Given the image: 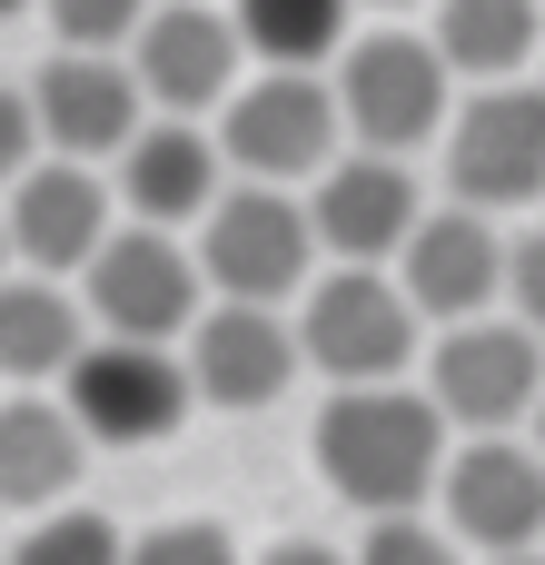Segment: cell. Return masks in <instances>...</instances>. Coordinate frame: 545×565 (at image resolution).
<instances>
[{
	"mask_svg": "<svg viewBox=\"0 0 545 565\" xmlns=\"http://www.w3.org/2000/svg\"><path fill=\"white\" fill-rule=\"evenodd\" d=\"M119 565H238L228 546V526H199V516H179V526H149V536H129V556Z\"/></svg>",
	"mask_w": 545,
	"mask_h": 565,
	"instance_id": "25",
	"label": "cell"
},
{
	"mask_svg": "<svg viewBox=\"0 0 545 565\" xmlns=\"http://www.w3.org/2000/svg\"><path fill=\"white\" fill-rule=\"evenodd\" d=\"M447 189L487 218L545 199V89H526V79L467 89V109L447 119Z\"/></svg>",
	"mask_w": 545,
	"mask_h": 565,
	"instance_id": "9",
	"label": "cell"
},
{
	"mask_svg": "<svg viewBox=\"0 0 545 565\" xmlns=\"http://www.w3.org/2000/svg\"><path fill=\"white\" fill-rule=\"evenodd\" d=\"M457 427L437 417V397L427 387H338L328 407H318V467H328V487L348 497V507H367V516H417L427 497H437V477H447V447Z\"/></svg>",
	"mask_w": 545,
	"mask_h": 565,
	"instance_id": "1",
	"label": "cell"
},
{
	"mask_svg": "<svg viewBox=\"0 0 545 565\" xmlns=\"http://www.w3.org/2000/svg\"><path fill=\"white\" fill-rule=\"evenodd\" d=\"M40 10H50L60 50H129L149 20V0H40Z\"/></svg>",
	"mask_w": 545,
	"mask_h": 565,
	"instance_id": "23",
	"label": "cell"
},
{
	"mask_svg": "<svg viewBox=\"0 0 545 565\" xmlns=\"http://www.w3.org/2000/svg\"><path fill=\"white\" fill-rule=\"evenodd\" d=\"M417 328L427 318L387 268H328L308 288V308H298V358L318 377H338V387H387V377H407Z\"/></svg>",
	"mask_w": 545,
	"mask_h": 565,
	"instance_id": "4",
	"label": "cell"
},
{
	"mask_svg": "<svg viewBox=\"0 0 545 565\" xmlns=\"http://www.w3.org/2000/svg\"><path fill=\"white\" fill-rule=\"evenodd\" d=\"M129 556V536L109 526V516H89V507H50V516H30V536L10 546V565H119Z\"/></svg>",
	"mask_w": 545,
	"mask_h": 565,
	"instance_id": "22",
	"label": "cell"
},
{
	"mask_svg": "<svg viewBox=\"0 0 545 565\" xmlns=\"http://www.w3.org/2000/svg\"><path fill=\"white\" fill-rule=\"evenodd\" d=\"M79 457H89V437L60 397H0V507H20V516L70 507Z\"/></svg>",
	"mask_w": 545,
	"mask_h": 565,
	"instance_id": "18",
	"label": "cell"
},
{
	"mask_svg": "<svg viewBox=\"0 0 545 565\" xmlns=\"http://www.w3.org/2000/svg\"><path fill=\"white\" fill-rule=\"evenodd\" d=\"M447 50L417 40V30H377V40H348L338 50V119L357 149H387L407 159L417 139H447Z\"/></svg>",
	"mask_w": 545,
	"mask_h": 565,
	"instance_id": "2",
	"label": "cell"
},
{
	"mask_svg": "<svg viewBox=\"0 0 545 565\" xmlns=\"http://www.w3.org/2000/svg\"><path fill=\"white\" fill-rule=\"evenodd\" d=\"M487 565H545V546H516V556H487Z\"/></svg>",
	"mask_w": 545,
	"mask_h": 565,
	"instance_id": "29",
	"label": "cell"
},
{
	"mask_svg": "<svg viewBox=\"0 0 545 565\" xmlns=\"http://www.w3.org/2000/svg\"><path fill=\"white\" fill-rule=\"evenodd\" d=\"M238 60H248V40H238V20H228V10H209V0H169V10H149V20H139V40H129L139 89H149V109H169V119L228 109Z\"/></svg>",
	"mask_w": 545,
	"mask_h": 565,
	"instance_id": "14",
	"label": "cell"
},
{
	"mask_svg": "<svg viewBox=\"0 0 545 565\" xmlns=\"http://www.w3.org/2000/svg\"><path fill=\"white\" fill-rule=\"evenodd\" d=\"M119 179V209L149 218V228H199L218 209V139L189 129V119H139V139L109 159Z\"/></svg>",
	"mask_w": 545,
	"mask_h": 565,
	"instance_id": "17",
	"label": "cell"
},
{
	"mask_svg": "<svg viewBox=\"0 0 545 565\" xmlns=\"http://www.w3.org/2000/svg\"><path fill=\"white\" fill-rule=\"evenodd\" d=\"M30 109H40V149L50 159H119L149 119V89L129 70V50H50L40 79H30Z\"/></svg>",
	"mask_w": 545,
	"mask_h": 565,
	"instance_id": "10",
	"label": "cell"
},
{
	"mask_svg": "<svg viewBox=\"0 0 545 565\" xmlns=\"http://www.w3.org/2000/svg\"><path fill=\"white\" fill-rule=\"evenodd\" d=\"M397 288L417 298V318H447V328L487 318V298H506V238H496V218L467 209V199L427 209L407 228V248H397Z\"/></svg>",
	"mask_w": 545,
	"mask_h": 565,
	"instance_id": "15",
	"label": "cell"
},
{
	"mask_svg": "<svg viewBox=\"0 0 545 565\" xmlns=\"http://www.w3.org/2000/svg\"><path fill=\"white\" fill-rule=\"evenodd\" d=\"M0 565H10V556H0Z\"/></svg>",
	"mask_w": 545,
	"mask_h": 565,
	"instance_id": "34",
	"label": "cell"
},
{
	"mask_svg": "<svg viewBox=\"0 0 545 565\" xmlns=\"http://www.w3.org/2000/svg\"><path fill=\"white\" fill-rule=\"evenodd\" d=\"M348 565H467V546L427 516H367V546Z\"/></svg>",
	"mask_w": 545,
	"mask_h": 565,
	"instance_id": "24",
	"label": "cell"
},
{
	"mask_svg": "<svg viewBox=\"0 0 545 565\" xmlns=\"http://www.w3.org/2000/svg\"><path fill=\"white\" fill-rule=\"evenodd\" d=\"M89 348V308L60 288V278H0V377L40 387V377H70V358Z\"/></svg>",
	"mask_w": 545,
	"mask_h": 565,
	"instance_id": "19",
	"label": "cell"
},
{
	"mask_svg": "<svg viewBox=\"0 0 545 565\" xmlns=\"http://www.w3.org/2000/svg\"><path fill=\"white\" fill-rule=\"evenodd\" d=\"M0 218H10V258H20V268L79 278V268L109 248V228H119V189H109L89 159H30V169L10 179V199H0Z\"/></svg>",
	"mask_w": 545,
	"mask_h": 565,
	"instance_id": "11",
	"label": "cell"
},
{
	"mask_svg": "<svg viewBox=\"0 0 545 565\" xmlns=\"http://www.w3.org/2000/svg\"><path fill=\"white\" fill-rule=\"evenodd\" d=\"M308 248H318L308 209H298L288 189H268V179L218 189V209L199 218V278H209L218 298H248V308L308 298Z\"/></svg>",
	"mask_w": 545,
	"mask_h": 565,
	"instance_id": "6",
	"label": "cell"
},
{
	"mask_svg": "<svg viewBox=\"0 0 545 565\" xmlns=\"http://www.w3.org/2000/svg\"><path fill=\"white\" fill-rule=\"evenodd\" d=\"M179 358H189L199 407H278L288 377H298V328H288L278 308L218 298V308H199V328H189Z\"/></svg>",
	"mask_w": 545,
	"mask_h": 565,
	"instance_id": "16",
	"label": "cell"
},
{
	"mask_svg": "<svg viewBox=\"0 0 545 565\" xmlns=\"http://www.w3.org/2000/svg\"><path fill=\"white\" fill-rule=\"evenodd\" d=\"M30 159H50V149H40V109H30L20 79H0V189H10Z\"/></svg>",
	"mask_w": 545,
	"mask_h": 565,
	"instance_id": "26",
	"label": "cell"
},
{
	"mask_svg": "<svg viewBox=\"0 0 545 565\" xmlns=\"http://www.w3.org/2000/svg\"><path fill=\"white\" fill-rule=\"evenodd\" d=\"M367 10H417V0H367Z\"/></svg>",
	"mask_w": 545,
	"mask_h": 565,
	"instance_id": "32",
	"label": "cell"
},
{
	"mask_svg": "<svg viewBox=\"0 0 545 565\" xmlns=\"http://www.w3.org/2000/svg\"><path fill=\"white\" fill-rule=\"evenodd\" d=\"M60 407L79 417L89 447H159V437H179L199 387H189V358H169L149 338H89L70 358V397Z\"/></svg>",
	"mask_w": 545,
	"mask_h": 565,
	"instance_id": "8",
	"label": "cell"
},
{
	"mask_svg": "<svg viewBox=\"0 0 545 565\" xmlns=\"http://www.w3.org/2000/svg\"><path fill=\"white\" fill-rule=\"evenodd\" d=\"M427 40L447 50V70H467L487 89V79H516L545 50V10L536 0H437V30Z\"/></svg>",
	"mask_w": 545,
	"mask_h": 565,
	"instance_id": "20",
	"label": "cell"
},
{
	"mask_svg": "<svg viewBox=\"0 0 545 565\" xmlns=\"http://www.w3.org/2000/svg\"><path fill=\"white\" fill-rule=\"evenodd\" d=\"M79 308H89V328H99V338H149V348L189 338V328H199V308H209L199 248H179L169 228L129 218V228H109V248L79 268Z\"/></svg>",
	"mask_w": 545,
	"mask_h": 565,
	"instance_id": "3",
	"label": "cell"
},
{
	"mask_svg": "<svg viewBox=\"0 0 545 565\" xmlns=\"http://www.w3.org/2000/svg\"><path fill=\"white\" fill-rule=\"evenodd\" d=\"M10 10H30V0H0V20H10Z\"/></svg>",
	"mask_w": 545,
	"mask_h": 565,
	"instance_id": "33",
	"label": "cell"
},
{
	"mask_svg": "<svg viewBox=\"0 0 545 565\" xmlns=\"http://www.w3.org/2000/svg\"><path fill=\"white\" fill-rule=\"evenodd\" d=\"M526 427H536V447H545V397H536V417H526Z\"/></svg>",
	"mask_w": 545,
	"mask_h": 565,
	"instance_id": "31",
	"label": "cell"
},
{
	"mask_svg": "<svg viewBox=\"0 0 545 565\" xmlns=\"http://www.w3.org/2000/svg\"><path fill=\"white\" fill-rule=\"evenodd\" d=\"M228 20H238V40H248L268 70H318V60L348 50L357 0H228Z\"/></svg>",
	"mask_w": 545,
	"mask_h": 565,
	"instance_id": "21",
	"label": "cell"
},
{
	"mask_svg": "<svg viewBox=\"0 0 545 565\" xmlns=\"http://www.w3.org/2000/svg\"><path fill=\"white\" fill-rule=\"evenodd\" d=\"M338 139H348L338 79H318V70H258L228 89V119H218V159L238 179H268V189L318 179L338 159Z\"/></svg>",
	"mask_w": 545,
	"mask_h": 565,
	"instance_id": "5",
	"label": "cell"
},
{
	"mask_svg": "<svg viewBox=\"0 0 545 565\" xmlns=\"http://www.w3.org/2000/svg\"><path fill=\"white\" fill-rule=\"evenodd\" d=\"M506 308H516V318L545 338V228L506 238Z\"/></svg>",
	"mask_w": 545,
	"mask_h": 565,
	"instance_id": "27",
	"label": "cell"
},
{
	"mask_svg": "<svg viewBox=\"0 0 545 565\" xmlns=\"http://www.w3.org/2000/svg\"><path fill=\"white\" fill-rule=\"evenodd\" d=\"M427 397H437L447 427L506 437L516 417H536V397H545V338L526 318H457L427 348Z\"/></svg>",
	"mask_w": 545,
	"mask_h": 565,
	"instance_id": "7",
	"label": "cell"
},
{
	"mask_svg": "<svg viewBox=\"0 0 545 565\" xmlns=\"http://www.w3.org/2000/svg\"><path fill=\"white\" fill-rule=\"evenodd\" d=\"M417 218H427V199H417L407 159H387V149H338V159L318 169L308 228H318V248H328L338 268H387Z\"/></svg>",
	"mask_w": 545,
	"mask_h": 565,
	"instance_id": "13",
	"label": "cell"
},
{
	"mask_svg": "<svg viewBox=\"0 0 545 565\" xmlns=\"http://www.w3.org/2000/svg\"><path fill=\"white\" fill-rule=\"evenodd\" d=\"M437 507H447V536L477 546V556H516L545 546V447L516 437H467L437 477Z\"/></svg>",
	"mask_w": 545,
	"mask_h": 565,
	"instance_id": "12",
	"label": "cell"
},
{
	"mask_svg": "<svg viewBox=\"0 0 545 565\" xmlns=\"http://www.w3.org/2000/svg\"><path fill=\"white\" fill-rule=\"evenodd\" d=\"M258 565H348L338 546H318V536H288V546H268Z\"/></svg>",
	"mask_w": 545,
	"mask_h": 565,
	"instance_id": "28",
	"label": "cell"
},
{
	"mask_svg": "<svg viewBox=\"0 0 545 565\" xmlns=\"http://www.w3.org/2000/svg\"><path fill=\"white\" fill-rule=\"evenodd\" d=\"M0 278H10V218H0Z\"/></svg>",
	"mask_w": 545,
	"mask_h": 565,
	"instance_id": "30",
	"label": "cell"
}]
</instances>
